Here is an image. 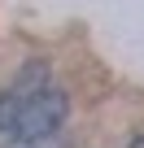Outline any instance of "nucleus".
<instances>
[{
	"label": "nucleus",
	"mask_w": 144,
	"mask_h": 148,
	"mask_svg": "<svg viewBox=\"0 0 144 148\" xmlns=\"http://www.w3.org/2000/svg\"><path fill=\"white\" fill-rule=\"evenodd\" d=\"M61 118H65V96H61L52 83H44V87H35V92H18L13 135H18V144H35V139L52 135V131L61 126Z\"/></svg>",
	"instance_id": "1"
},
{
	"label": "nucleus",
	"mask_w": 144,
	"mask_h": 148,
	"mask_svg": "<svg viewBox=\"0 0 144 148\" xmlns=\"http://www.w3.org/2000/svg\"><path fill=\"white\" fill-rule=\"evenodd\" d=\"M18 122V92H0V135H13Z\"/></svg>",
	"instance_id": "2"
},
{
	"label": "nucleus",
	"mask_w": 144,
	"mask_h": 148,
	"mask_svg": "<svg viewBox=\"0 0 144 148\" xmlns=\"http://www.w3.org/2000/svg\"><path fill=\"white\" fill-rule=\"evenodd\" d=\"M131 148H144V135H135V139H131Z\"/></svg>",
	"instance_id": "3"
}]
</instances>
